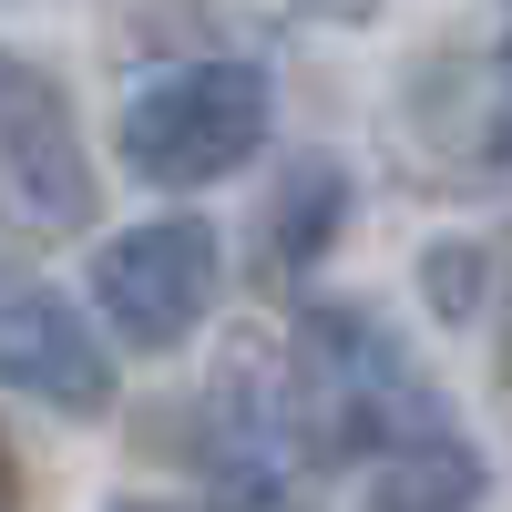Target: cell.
<instances>
[{
    "instance_id": "8",
    "label": "cell",
    "mask_w": 512,
    "mask_h": 512,
    "mask_svg": "<svg viewBox=\"0 0 512 512\" xmlns=\"http://www.w3.org/2000/svg\"><path fill=\"white\" fill-rule=\"evenodd\" d=\"M502 379H512V318H502Z\"/></svg>"
},
{
    "instance_id": "4",
    "label": "cell",
    "mask_w": 512,
    "mask_h": 512,
    "mask_svg": "<svg viewBox=\"0 0 512 512\" xmlns=\"http://www.w3.org/2000/svg\"><path fill=\"white\" fill-rule=\"evenodd\" d=\"M0 216L41 226V236L93 216V154L72 134V103L21 52H0Z\"/></svg>"
},
{
    "instance_id": "2",
    "label": "cell",
    "mask_w": 512,
    "mask_h": 512,
    "mask_svg": "<svg viewBox=\"0 0 512 512\" xmlns=\"http://www.w3.org/2000/svg\"><path fill=\"white\" fill-rule=\"evenodd\" d=\"M267 144V72L256 62H185V72H154L113 123V154L123 175H144L164 195H195V185H226L236 164Z\"/></svg>"
},
{
    "instance_id": "1",
    "label": "cell",
    "mask_w": 512,
    "mask_h": 512,
    "mask_svg": "<svg viewBox=\"0 0 512 512\" xmlns=\"http://www.w3.org/2000/svg\"><path fill=\"white\" fill-rule=\"evenodd\" d=\"M287 420H297V441H318L338 461H379L400 431H420L441 410L420 400L400 338L369 308H308L287 349Z\"/></svg>"
},
{
    "instance_id": "5",
    "label": "cell",
    "mask_w": 512,
    "mask_h": 512,
    "mask_svg": "<svg viewBox=\"0 0 512 512\" xmlns=\"http://www.w3.org/2000/svg\"><path fill=\"white\" fill-rule=\"evenodd\" d=\"M0 390H21V400L62 410V420L113 410V359H103L93 318L62 287H41L31 267H11V256H0Z\"/></svg>"
},
{
    "instance_id": "6",
    "label": "cell",
    "mask_w": 512,
    "mask_h": 512,
    "mask_svg": "<svg viewBox=\"0 0 512 512\" xmlns=\"http://www.w3.org/2000/svg\"><path fill=\"white\" fill-rule=\"evenodd\" d=\"M369 492H379V512H472L482 502V461L441 420H420V431H400L369 461Z\"/></svg>"
},
{
    "instance_id": "7",
    "label": "cell",
    "mask_w": 512,
    "mask_h": 512,
    "mask_svg": "<svg viewBox=\"0 0 512 512\" xmlns=\"http://www.w3.org/2000/svg\"><path fill=\"white\" fill-rule=\"evenodd\" d=\"M338 226H349V175L338 164H287L277 175V205H267V246H277V267H318V256L338 246Z\"/></svg>"
},
{
    "instance_id": "3",
    "label": "cell",
    "mask_w": 512,
    "mask_h": 512,
    "mask_svg": "<svg viewBox=\"0 0 512 512\" xmlns=\"http://www.w3.org/2000/svg\"><path fill=\"white\" fill-rule=\"evenodd\" d=\"M216 226L205 216H154V226H123L103 256H93V308L123 349H175V338L205 328L216 308Z\"/></svg>"
},
{
    "instance_id": "9",
    "label": "cell",
    "mask_w": 512,
    "mask_h": 512,
    "mask_svg": "<svg viewBox=\"0 0 512 512\" xmlns=\"http://www.w3.org/2000/svg\"><path fill=\"white\" fill-rule=\"evenodd\" d=\"M502 82H512V41H502Z\"/></svg>"
}]
</instances>
